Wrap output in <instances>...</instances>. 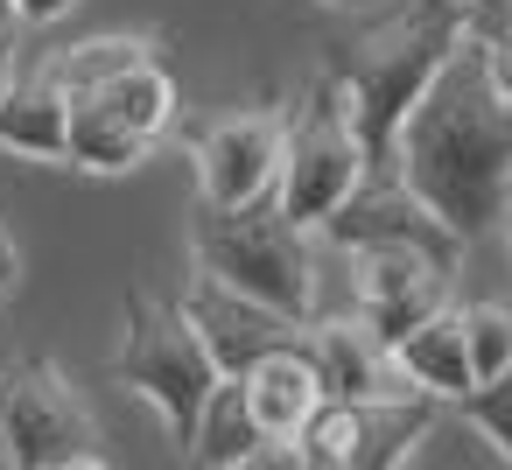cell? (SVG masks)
<instances>
[{
    "label": "cell",
    "mask_w": 512,
    "mask_h": 470,
    "mask_svg": "<svg viewBox=\"0 0 512 470\" xmlns=\"http://www.w3.org/2000/svg\"><path fill=\"white\" fill-rule=\"evenodd\" d=\"M393 183L414 190L463 246L498 232L512 197V106L484 85L477 36H463L393 134Z\"/></svg>",
    "instance_id": "6da1fadb"
},
{
    "label": "cell",
    "mask_w": 512,
    "mask_h": 470,
    "mask_svg": "<svg viewBox=\"0 0 512 470\" xmlns=\"http://www.w3.org/2000/svg\"><path fill=\"white\" fill-rule=\"evenodd\" d=\"M456 43H463V0H407V8H386L372 29H358L351 43H337L330 78L351 99L365 176H393V134Z\"/></svg>",
    "instance_id": "7a4b0ae2"
},
{
    "label": "cell",
    "mask_w": 512,
    "mask_h": 470,
    "mask_svg": "<svg viewBox=\"0 0 512 470\" xmlns=\"http://www.w3.org/2000/svg\"><path fill=\"white\" fill-rule=\"evenodd\" d=\"M190 260H197V274L239 288L246 302H260V309H274L288 323L316 316V260L302 246V225H288L267 197L232 204V211L197 204Z\"/></svg>",
    "instance_id": "3957f363"
},
{
    "label": "cell",
    "mask_w": 512,
    "mask_h": 470,
    "mask_svg": "<svg viewBox=\"0 0 512 470\" xmlns=\"http://www.w3.org/2000/svg\"><path fill=\"white\" fill-rule=\"evenodd\" d=\"M358 183H365V141H358V120H351L344 85L323 71V78H309L302 106H295L288 127H281V162H274L267 204H274L288 225L316 232Z\"/></svg>",
    "instance_id": "277c9868"
},
{
    "label": "cell",
    "mask_w": 512,
    "mask_h": 470,
    "mask_svg": "<svg viewBox=\"0 0 512 470\" xmlns=\"http://www.w3.org/2000/svg\"><path fill=\"white\" fill-rule=\"evenodd\" d=\"M113 379L134 386L176 449H190L197 435V414H204V393L218 386V365L204 351V337L190 330V316L176 302H155L148 288H127V337L113 351Z\"/></svg>",
    "instance_id": "5b68a950"
},
{
    "label": "cell",
    "mask_w": 512,
    "mask_h": 470,
    "mask_svg": "<svg viewBox=\"0 0 512 470\" xmlns=\"http://www.w3.org/2000/svg\"><path fill=\"white\" fill-rule=\"evenodd\" d=\"M0 463L15 470H106V435L50 358L0 372Z\"/></svg>",
    "instance_id": "8992f818"
},
{
    "label": "cell",
    "mask_w": 512,
    "mask_h": 470,
    "mask_svg": "<svg viewBox=\"0 0 512 470\" xmlns=\"http://www.w3.org/2000/svg\"><path fill=\"white\" fill-rule=\"evenodd\" d=\"M435 407L442 400H428V393H407V400H330L323 393L295 435V463H309V470H393L414 456V442H428Z\"/></svg>",
    "instance_id": "52a82bcc"
},
{
    "label": "cell",
    "mask_w": 512,
    "mask_h": 470,
    "mask_svg": "<svg viewBox=\"0 0 512 470\" xmlns=\"http://www.w3.org/2000/svg\"><path fill=\"white\" fill-rule=\"evenodd\" d=\"M281 127H288V106L260 99V106H239V113H218L204 127H190V162H197V204H253L274 190V162H281Z\"/></svg>",
    "instance_id": "ba28073f"
},
{
    "label": "cell",
    "mask_w": 512,
    "mask_h": 470,
    "mask_svg": "<svg viewBox=\"0 0 512 470\" xmlns=\"http://www.w3.org/2000/svg\"><path fill=\"white\" fill-rule=\"evenodd\" d=\"M351 260H358V302H351V316L365 330H379L386 344L449 302L456 260H435L421 246H358Z\"/></svg>",
    "instance_id": "9c48e42d"
},
{
    "label": "cell",
    "mask_w": 512,
    "mask_h": 470,
    "mask_svg": "<svg viewBox=\"0 0 512 470\" xmlns=\"http://www.w3.org/2000/svg\"><path fill=\"white\" fill-rule=\"evenodd\" d=\"M316 232H323L330 246H344V253H358V246H421V253H435V260H456V253H463V239H456L414 190H400L393 176H365Z\"/></svg>",
    "instance_id": "30bf717a"
},
{
    "label": "cell",
    "mask_w": 512,
    "mask_h": 470,
    "mask_svg": "<svg viewBox=\"0 0 512 470\" xmlns=\"http://www.w3.org/2000/svg\"><path fill=\"white\" fill-rule=\"evenodd\" d=\"M295 337H302V351L316 358L330 400H407V393H414V379L400 372L393 344H386L379 330H365L358 316H323V323L302 316Z\"/></svg>",
    "instance_id": "8fae6325"
},
{
    "label": "cell",
    "mask_w": 512,
    "mask_h": 470,
    "mask_svg": "<svg viewBox=\"0 0 512 470\" xmlns=\"http://www.w3.org/2000/svg\"><path fill=\"white\" fill-rule=\"evenodd\" d=\"M176 309L190 316V330L204 337V351H211V365H218V372H246L260 351H274V344H288V337H295V323H288V316H274V309L246 302L239 288H225V281H211V274H190V288L176 295Z\"/></svg>",
    "instance_id": "7c38bea8"
},
{
    "label": "cell",
    "mask_w": 512,
    "mask_h": 470,
    "mask_svg": "<svg viewBox=\"0 0 512 470\" xmlns=\"http://www.w3.org/2000/svg\"><path fill=\"white\" fill-rule=\"evenodd\" d=\"M239 386H246V407H253V428H260L267 449H295L302 421H309L316 400H323V372H316V358L302 351V337L260 351V358L239 372Z\"/></svg>",
    "instance_id": "4fadbf2b"
},
{
    "label": "cell",
    "mask_w": 512,
    "mask_h": 470,
    "mask_svg": "<svg viewBox=\"0 0 512 470\" xmlns=\"http://www.w3.org/2000/svg\"><path fill=\"white\" fill-rule=\"evenodd\" d=\"M64 134H71V92L43 71V64H15L8 92H0V155L22 162H64Z\"/></svg>",
    "instance_id": "5bb4252c"
},
{
    "label": "cell",
    "mask_w": 512,
    "mask_h": 470,
    "mask_svg": "<svg viewBox=\"0 0 512 470\" xmlns=\"http://www.w3.org/2000/svg\"><path fill=\"white\" fill-rule=\"evenodd\" d=\"M393 358H400V372L414 379V393H428V400H456V393L470 386L463 309H456V302H442L435 316H421L414 330H400V337H393Z\"/></svg>",
    "instance_id": "9a60e30c"
},
{
    "label": "cell",
    "mask_w": 512,
    "mask_h": 470,
    "mask_svg": "<svg viewBox=\"0 0 512 470\" xmlns=\"http://www.w3.org/2000/svg\"><path fill=\"white\" fill-rule=\"evenodd\" d=\"M260 428H253V407H246V386L239 372H218V386L204 393V414H197V435H190V463H211V470H246L260 456Z\"/></svg>",
    "instance_id": "2e32d148"
},
{
    "label": "cell",
    "mask_w": 512,
    "mask_h": 470,
    "mask_svg": "<svg viewBox=\"0 0 512 470\" xmlns=\"http://www.w3.org/2000/svg\"><path fill=\"white\" fill-rule=\"evenodd\" d=\"M148 134H134L127 120H113L99 99H71V134H64V162L85 176H127L148 162Z\"/></svg>",
    "instance_id": "e0dca14e"
},
{
    "label": "cell",
    "mask_w": 512,
    "mask_h": 470,
    "mask_svg": "<svg viewBox=\"0 0 512 470\" xmlns=\"http://www.w3.org/2000/svg\"><path fill=\"white\" fill-rule=\"evenodd\" d=\"M78 99H99L113 120H127V127L148 134V141H162V134L176 127V78L162 71V57H141V64L113 71L99 92H78Z\"/></svg>",
    "instance_id": "ac0fdd59"
},
{
    "label": "cell",
    "mask_w": 512,
    "mask_h": 470,
    "mask_svg": "<svg viewBox=\"0 0 512 470\" xmlns=\"http://www.w3.org/2000/svg\"><path fill=\"white\" fill-rule=\"evenodd\" d=\"M141 57H155V36H85V43L50 50V57H43V71H50V78L78 99V92H99L113 71L141 64Z\"/></svg>",
    "instance_id": "d6986e66"
},
{
    "label": "cell",
    "mask_w": 512,
    "mask_h": 470,
    "mask_svg": "<svg viewBox=\"0 0 512 470\" xmlns=\"http://www.w3.org/2000/svg\"><path fill=\"white\" fill-rule=\"evenodd\" d=\"M449 407H456V414H463V421H470V428L512 463V365L491 372V379H477V386H463Z\"/></svg>",
    "instance_id": "ffe728a7"
},
{
    "label": "cell",
    "mask_w": 512,
    "mask_h": 470,
    "mask_svg": "<svg viewBox=\"0 0 512 470\" xmlns=\"http://www.w3.org/2000/svg\"><path fill=\"white\" fill-rule=\"evenodd\" d=\"M463 351H470V386L512 365V309L505 302H470L463 309Z\"/></svg>",
    "instance_id": "44dd1931"
},
{
    "label": "cell",
    "mask_w": 512,
    "mask_h": 470,
    "mask_svg": "<svg viewBox=\"0 0 512 470\" xmlns=\"http://www.w3.org/2000/svg\"><path fill=\"white\" fill-rule=\"evenodd\" d=\"M477 64H484V85L512 106V29H498V36H477Z\"/></svg>",
    "instance_id": "7402d4cb"
},
{
    "label": "cell",
    "mask_w": 512,
    "mask_h": 470,
    "mask_svg": "<svg viewBox=\"0 0 512 470\" xmlns=\"http://www.w3.org/2000/svg\"><path fill=\"white\" fill-rule=\"evenodd\" d=\"M78 8V0H15V22L22 29H50V22H64Z\"/></svg>",
    "instance_id": "603a6c76"
},
{
    "label": "cell",
    "mask_w": 512,
    "mask_h": 470,
    "mask_svg": "<svg viewBox=\"0 0 512 470\" xmlns=\"http://www.w3.org/2000/svg\"><path fill=\"white\" fill-rule=\"evenodd\" d=\"M15 281H22V246L8 239V225H0V295H8Z\"/></svg>",
    "instance_id": "cb8c5ba5"
},
{
    "label": "cell",
    "mask_w": 512,
    "mask_h": 470,
    "mask_svg": "<svg viewBox=\"0 0 512 470\" xmlns=\"http://www.w3.org/2000/svg\"><path fill=\"white\" fill-rule=\"evenodd\" d=\"M15 29H22L15 22V0H0V43H15Z\"/></svg>",
    "instance_id": "d4e9b609"
},
{
    "label": "cell",
    "mask_w": 512,
    "mask_h": 470,
    "mask_svg": "<svg viewBox=\"0 0 512 470\" xmlns=\"http://www.w3.org/2000/svg\"><path fill=\"white\" fill-rule=\"evenodd\" d=\"M8 78H15V43H0V92H8Z\"/></svg>",
    "instance_id": "484cf974"
},
{
    "label": "cell",
    "mask_w": 512,
    "mask_h": 470,
    "mask_svg": "<svg viewBox=\"0 0 512 470\" xmlns=\"http://www.w3.org/2000/svg\"><path fill=\"white\" fill-rule=\"evenodd\" d=\"M316 8H386V0H316Z\"/></svg>",
    "instance_id": "4316f807"
},
{
    "label": "cell",
    "mask_w": 512,
    "mask_h": 470,
    "mask_svg": "<svg viewBox=\"0 0 512 470\" xmlns=\"http://www.w3.org/2000/svg\"><path fill=\"white\" fill-rule=\"evenodd\" d=\"M498 225H505V253H512V197H505V218Z\"/></svg>",
    "instance_id": "83f0119b"
}]
</instances>
